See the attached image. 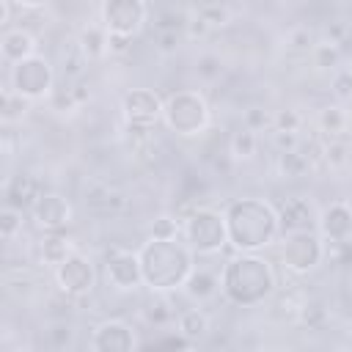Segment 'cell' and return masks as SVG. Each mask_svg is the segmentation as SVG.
Wrapping results in <instances>:
<instances>
[{"label":"cell","mask_w":352,"mask_h":352,"mask_svg":"<svg viewBox=\"0 0 352 352\" xmlns=\"http://www.w3.org/2000/svg\"><path fill=\"white\" fill-rule=\"evenodd\" d=\"M209 33H212V30H209L195 14H190V22H187V28H184V36H187V38H206Z\"/></svg>","instance_id":"47"},{"label":"cell","mask_w":352,"mask_h":352,"mask_svg":"<svg viewBox=\"0 0 352 352\" xmlns=\"http://www.w3.org/2000/svg\"><path fill=\"white\" fill-rule=\"evenodd\" d=\"M55 63L41 55L33 52L16 63L8 66V77H6V88L22 94L30 102H44L55 94Z\"/></svg>","instance_id":"6"},{"label":"cell","mask_w":352,"mask_h":352,"mask_svg":"<svg viewBox=\"0 0 352 352\" xmlns=\"http://www.w3.org/2000/svg\"><path fill=\"white\" fill-rule=\"evenodd\" d=\"M346 69H349V72H352V52H349V66H346Z\"/></svg>","instance_id":"53"},{"label":"cell","mask_w":352,"mask_h":352,"mask_svg":"<svg viewBox=\"0 0 352 352\" xmlns=\"http://www.w3.org/2000/svg\"><path fill=\"white\" fill-rule=\"evenodd\" d=\"M30 220L36 223V228L41 231H66L72 223H74V206L66 195L60 192H50L44 190L36 204L30 206Z\"/></svg>","instance_id":"13"},{"label":"cell","mask_w":352,"mask_h":352,"mask_svg":"<svg viewBox=\"0 0 352 352\" xmlns=\"http://www.w3.org/2000/svg\"><path fill=\"white\" fill-rule=\"evenodd\" d=\"M126 204H129L126 192L118 190L113 182L102 176H88L82 182V206L91 217H99V220L118 217L126 209Z\"/></svg>","instance_id":"11"},{"label":"cell","mask_w":352,"mask_h":352,"mask_svg":"<svg viewBox=\"0 0 352 352\" xmlns=\"http://www.w3.org/2000/svg\"><path fill=\"white\" fill-rule=\"evenodd\" d=\"M182 239L195 256H217L228 245L226 214L214 206H192L182 214Z\"/></svg>","instance_id":"4"},{"label":"cell","mask_w":352,"mask_h":352,"mask_svg":"<svg viewBox=\"0 0 352 352\" xmlns=\"http://www.w3.org/2000/svg\"><path fill=\"white\" fill-rule=\"evenodd\" d=\"M30 104H33L30 99H25L22 94H16V91L6 88V91H3V124H6V126H11V124L22 121V118L28 116Z\"/></svg>","instance_id":"35"},{"label":"cell","mask_w":352,"mask_h":352,"mask_svg":"<svg viewBox=\"0 0 352 352\" xmlns=\"http://www.w3.org/2000/svg\"><path fill=\"white\" fill-rule=\"evenodd\" d=\"M270 146H272V151H292V148H300V143H302V135L300 132H292V129H270Z\"/></svg>","instance_id":"42"},{"label":"cell","mask_w":352,"mask_h":352,"mask_svg":"<svg viewBox=\"0 0 352 352\" xmlns=\"http://www.w3.org/2000/svg\"><path fill=\"white\" fill-rule=\"evenodd\" d=\"M192 14L209 28V30H223L234 22V8L228 3H220V0H206L201 6L192 8Z\"/></svg>","instance_id":"29"},{"label":"cell","mask_w":352,"mask_h":352,"mask_svg":"<svg viewBox=\"0 0 352 352\" xmlns=\"http://www.w3.org/2000/svg\"><path fill=\"white\" fill-rule=\"evenodd\" d=\"M58 69H60V77L66 82H74V80H82L85 77V69H88V58L82 55L80 44H77V36L66 38L58 50Z\"/></svg>","instance_id":"25"},{"label":"cell","mask_w":352,"mask_h":352,"mask_svg":"<svg viewBox=\"0 0 352 352\" xmlns=\"http://www.w3.org/2000/svg\"><path fill=\"white\" fill-rule=\"evenodd\" d=\"M324 38H330V41H336V44H346L349 38H352V28L346 25V22H330L327 28H324Z\"/></svg>","instance_id":"45"},{"label":"cell","mask_w":352,"mask_h":352,"mask_svg":"<svg viewBox=\"0 0 352 352\" xmlns=\"http://www.w3.org/2000/svg\"><path fill=\"white\" fill-rule=\"evenodd\" d=\"M41 192H44V190H41V182H38L30 170H16V173L6 176V184H3L6 206L30 212V206L36 204V198H38Z\"/></svg>","instance_id":"17"},{"label":"cell","mask_w":352,"mask_h":352,"mask_svg":"<svg viewBox=\"0 0 352 352\" xmlns=\"http://www.w3.org/2000/svg\"><path fill=\"white\" fill-rule=\"evenodd\" d=\"M272 126H275V129L300 132V129H302V116H300L294 107H280V110L272 113Z\"/></svg>","instance_id":"44"},{"label":"cell","mask_w":352,"mask_h":352,"mask_svg":"<svg viewBox=\"0 0 352 352\" xmlns=\"http://www.w3.org/2000/svg\"><path fill=\"white\" fill-rule=\"evenodd\" d=\"M319 41L316 30L311 25H292L283 36V44L289 52H297V55H308L314 50V44Z\"/></svg>","instance_id":"32"},{"label":"cell","mask_w":352,"mask_h":352,"mask_svg":"<svg viewBox=\"0 0 352 352\" xmlns=\"http://www.w3.org/2000/svg\"><path fill=\"white\" fill-rule=\"evenodd\" d=\"M25 228V212L14 209V206H3L0 209V236L3 242H14Z\"/></svg>","instance_id":"38"},{"label":"cell","mask_w":352,"mask_h":352,"mask_svg":"<svg viewBox=\"0 0 352 352\" xmlns=\"http://www.w3.org/2000/svg\"><path fill=\"white\" fill-rule=\"evenodd\" d=\"M275 173L283 182H300L305 176H311L314 162L305 157L302 148H292V151H275V162H272Z\"/></svg>","instance_id":"24"},{"label":"cell","mask_w":352,"mask_h":352,"mask_svg":"<svg viewBox=\"0 0 352 352\" xmlns=\"http://www.w3.org/2000/svg\"><path fill=\"white\" fill-rule=\"evenodd\" d=\"M11 11H14V0H0V25L11 28Z\"/></svg>","instance_id":"49"},{"label":"cell","mask_w":352,"mask_h":352,"mask_svg":"<svg viewBox=\"0 0 352 352\" xmlns=\"http://www.w3.org/2000/svg\"><path fill=\"white\" fill-rule=\"evenodd\" d=\"M275 209H278V220H280V234L316 228V223H319V212L308 195H286Z\"/></svg>","instance_id":"14"},{"label":"cell","mask_w":352,"mask_h":352,"mask_svg":"<svg viewBox=\"0 0 352 352\" xmlns=\"http://www.w3.org/2000/svg\"><path fill=\"white\" fill-rule=\"evenodd\" d=\"M132 41H135V38H129V36H116V33H110V58L126 55V52L132 50Z\"/></svg>","instance_id":"46"},{"label":"cell","mask_w":352,"mask_h":352,"mask_svg":"<svg viewBox=\"0 0 352 352\" xmlns=\"http://www.w3.org/2000/svg\"><path fill=\"white\" fill-rule=\"evenodd\" d=\"M302 3H308V0H280V6H286V8H297Z\"/></svg>","instance_id":"51"},{"label":"cell","mask_w":352,"mask_h":352,"mask_svg":"<svg viewBox=\"0 0 352 352\" xmlns=\"http://www.w3.org/2000/svg\"><path fill=\"white\" fill-rule=\"evenodd\" d=\"M3 283H6V292L8 294L25 297L33 286H38V272L30 264H8L3 270Z\"/></svg>","instance_id":"28"},{"label":"cell","mask_w":352,"mask_h":352,"mask_svg":"<svg viewBox=\"0 0 352 352\" xmlns=\"http://www.w3.org/2000/svg\"><path fill=\"white\" fill-rule=\"evenodd\" d=\"M322 162L330 170H344L352 165V148L344 138H324L322 140Z\"/></svg>","instance_id":"31"},{"label":"cell","mask_w":352,"mask_h":352,"mask_svg":"<svg viewBox=\"0 0 352 352\" xmlns=\"http://www.w3.org/2000/svg\"><path fill=\"white\" fill-rule=\"evenodd\" d=\"M184 38L187 36L182 30H157V36H154V52L162 55V58H170V55H176L182 50Z\"/></svg>","instance_id":"40"},{"label":"cell","mask_w":352,"mask_h":352,"mask_svg":"<svg viewBox=\"0 0 352 352\" xmlns=\"http://www.w3.org/2000/svg\"><path fill=\"white\" fill-rule=\"evenodd\" d=\"M176 330L184 336V338H190L192 344H201L209 333H212V319H209V314L204 311V308H198V302L192 305V308H182L179 314H176Z\"/></svg>","instance_id":"23"},{"label":"cell","mask_w":352,"mask_h":352,"mask_svg":"<svg viewBox=\"0 0 352 352\" xmlns=\"http://www.w3.org/2000/svg\"><path fill=\"white\" fill-rule=\"evenodd\" d=\"M294 322H300V324L308 327V330H324L327 322H330V314H327L324 302H319V300H308V297H305V302H302V308H300V314H297Z\"/></svg>","instance_id":"34"},{"label":"cell","mask_w":352,"mask_h":352,"mask_svg":"<svg viewBox=\"0 0 352 352\" xmlns=\"http://www.w3.org/2000/svg\"><path fill=\"white\" fill-rule=\"evenodd\" d=\"M278 256L286 272L292 275H308L314 270H319L327 258V245L324 236L316 228H305V231H286L280 234V245H278Z\"/></svg>","instance_id":"7"},{"label":"cell","mask_w":352,"mask_h":352,"mask_svg":"<svg viewBox=\"0 0 352 352\" xmlns=\"http://www.w3.org/2000/svg\"><path fill=\"white\" fill-rule=\"evenodd\" d=\"M330 96L341 104L352 102V72L349 69H336L330 77Z\"/></svg>","instance_id":"41"},{"label":"cell","mask_w":352,"mask_h":352,"mask_svg":"<svg viewBox=\"0 0 352 352\" xmlns=\"http://www.w3.org/2000/svg\"><path fill=\"white\" fill-rule=\"evenodd\" d=\"M190 14H192V11H184V8L170 6V8H165V11H157L154 28H157V30H182V33H184V28H187V22H190Z\"/></svg>","instance_id":"39"},{"label":"cell","mask_w":352,"mask_h":352,"mask_svg":"<svg viewBox=\"0 0 352 352\" xmlns=\"http://www.w3.org/2000/svg\"><path fill=\"white\" fill-rule=\"evenodd\" d=\"M74 250H77V242L66 231H44V236L38 242V258L50 270H55L60 261H66Z\"/></svg>","instance_id":"21"},{"label":"cell","mask_w":352,"mask_h":352,"mask_svg":"<svg viewBox=\"0 0 352 352\" xmlns=\"http://www.w3.org/2000/svg\"><path fill=\"white\" fill-rule=\"evenodd\" d=\"M52 278H55V286H58V294H66L72 300H80L85 294L94 292L96 286V267L94 261L74 250L66 261H60L55 270H52Z\"/></svg>","instance_id":"9"},{"label":"cell","mask_w":352,"mask_h":352,"mask_svg":"<svg viewBox=\"0 0 352 352\" xmlns=\"http://www.w3.org/2000/svg\"><path fill=\"white\" fill-rule=\"evenodd\" d=\"M0 52H3V60L11 66V63L38 52V44H36V36L28 28H6L3 38H0Z\"/></svg>","instance_id":"20"},{"label":"cell","mask_w":352,"mask_h":352,"mask_svg":"<svg viewBox=\"0 0 352 352\" xmlns=\"http://www.w3.org/2000/svg\"><path fill=\"white\" fill-rule=\"evenodd\" d=\"M138 253L148 292L182 289L190 270L195 267V253L184 245V239H146Z\"/></svg>","instance_id":"3"},{"label":"cell","mask_w":352,"mask_h":352,"mask_svg":"<svg viewBox=\"0 0 352 352\" xmlns=\"http://www.w3.org/2000/svg\"><path fill=\"white\" fill-rule=\"evenodd\" d=\"M316 129H319L324 138H341V135L349 129V110H346L341 102L324 104V107L316 113Z\"/></svg>","instance_id":"26"},{"label":"cell","mask_w":352,"mask_h":352,"mask_svg":"<svg viewBox=\"0 0 352 352\" xmlns=\"http://www.w3.org/2000/svg\"><path fill=\"white\" fill-rule=\"evenodd\" d=\"M104 278L107 286L116 292H138L143 283V267H140V253L113 245L104 250Z\"/></svg>","instance_id":"10"},{"label":"cell","mask_w":352,"mask_h":352,"mask_svg":"<svg viewBox=\"0 0 352 352\" xmlns=\"http://www.w3.org/2000/svg\"><path fill=\"white\" fill-rule=\"evenodd\" d=\"M242 126L253 129V132H264L272 129V113L267 107H248L242 113Z\"/></svg>","instance_id":"43"},{"label":"cell","mask_w":352,"mask_h":352,"mask_svg":"<svg viewBox=\"0 0 352 352\" xmlns=\"http://www.w3.org/2000/svg\"><path fill=\"white\" fill-rule=\"evenodd\" d=\"M278 289L275 267L267 256L236 253L220 267V294L236 308H256Z\"/></svg>","instance_id":"1"},{"label":"cell","mask_w":352,"mask_h":352,"mask_svg":"<svg viewBox=\"0 0 352 352\" xmlns=\"http://www.w3.org/2000/svg\"><path fill=\"white\" fill-rule=\"evenodd\" d=\"M72 341H74V327H72V322H66V319H52V322L47 324V330H44V344H47L50 349H66V346H72Z\"/></svg>","instance_id":"37"},{"label":"cell","mask_w":352,"mask_h":352,"mask_svg":"<svg viewBox=\"0 0 352 352\" xmlns=\"http://www.w3.org/2000/svg\"><path fill=\"white\" fill-rule=\"evenodd\" d=\"M52 0H14L16 8H25V11H41L44 6H50Z\"/></svg>","instance_id":"50"},{"label":"cell","mask_w":352,"mask_h":352,"mask_svg":"<svg viewBox=\"0 0 352 352\" xmlns=\"http://www.w3.org/2000/svg\"><path fill=\"white\" fill-rule=\"evenodd\" d=\"M165 99L154 88H129L121 96V116L126 124H140V126H157L162 121Z\"/></svg>","instance_id":"12"},{"label":"cell","mask_w":352,"mask_h":352,"mask_svg":"<svg viewBox=\"0 0 352 352\" xmlns=\"http://www.w3.org/2000/svg\"><path fill=\"white\" fill-rule=\"evenodd\" d=\"M182 292H184L187 300H192L198 305L214 300L220 294V270L217 267H206V264L192 267L187 280L182 283Z\"/></svg>","instance_id":"18"},{"label":"cell","mask_w":352,"mask_h":352,"mask_svg":"<svg viewBox=\"0 0 352 352\" xmlns=\"http://www.w3.org/2000/svg\"><path fill=\"white\" fill-rule=\"evenodd\" d=\"M192 72H195V77H198L201 82H217V80L223 77L226 66H223V58L209 50V52H201V55L195 58Z\"/></svg>","instance_id":"33"},{"label":"cell","mask_w":352,"mask_h":352,"mask_svg":"<svg viewBox=\"0 0 352 352\" xmlns=\"http://www.w3.org/2000/svg\"><path fill=\"white\" fill-rule=\"evenodd\" d=\"M316 231L324 236V242H346L352 239V204L349 201H330L319 212Z\"/></svg>","instance_id":"16"},{"label":"cell","mask_w":352,"mask_h":352,"mask_svg":"<svg viewBox=\"0 0 352 352\" xmlns=\"http://www.w3.org/2000/svg\"><path fill=\"white\" fill-rule=\"evenodd\" d=\"M258 148H261V138L248 126H239L228 138V157L234 162H253L258 157Z\"/></svg>","instance_id":"27"},{"label":"cell","mask_w":352,"mask_h":352,"mask_svg":"<svg viewBox=\"0 0 352 352\" xmlns=\"http://www.w3.org/2000/svg\"><path fill=\"white\" fill-rule=\"evenodd\" d=\"M99 22L116 36L135 38L148 22V6L146 0H102Z\"/></svg>","instance_id":"8"},{"label":"cell","mask_w":352,"mask_h":352,"mask_svg":"<svg viewBox=\"0 0 352 352\" xmlns=\"http://www.w3.org/2000/svg\"><path fill=\"white\" fill-rule=\"evenodd\" d=\"M66 85L72 88V94H74V99H77L80 107L91 99V88H88V82H85V77H82V80H74V82H66Z\"/></svg>","instance_id":"48"},{"label":"cell","mask_w":352,"mask_h":352,"mask_svg":"<svg viewBox=\"0 0 352 352\" xmlns=\"http://www.w3.org/2000/svg\"><path fill=\"white\" fill-rule=\"evenodd\" d=\"M77 44L88 58V63H99L110 55V30L102 22H85L77 30Z\"/></svg>","instance_id":"19"},{"label":"cell","mask_w":352,"mask_h":352,"mask_svg":"<svg viewBox=\"0 0 352 352\" xmlns=\"http://www.w3.org/2000/svg\"><path fill=\"white\" fill-rule=\"evenodd\" d=\"M182 236V214H157L148 223V239H179Z\"/></svg>","instance_id":"36"},{"label":"cell","mask_w":352,"mask_h":352,"mask_svg":"<svg viewBox=\"0 0 352 352\" xmlns=\"http://www.w3.org/2000/svg\"><path fill=\"white\" fill-rule=\"evenodd\" d=\"M162 121L179 138H198L209 126L212 110H209L204 94L184 88V91H173L165 96Z\"/></svg>","instance_id":"5"},{"label":"cell","mask_w":352,"mask_h":352,"mask_svg":"<svg viewBox=\"0 0 352 352\" xmlns=\"http://www.w3.org/2000/svg\"><path fill=\"white\" fill-rule=\"evenodd\" d=\"M308 58H311V63H314L316 72H336V69H341L344 47L336 44V41H330V38H319L314 44V50L308 52Z\"/></svg>","instance_id":"30"},{"label":"cell","mask_w":352,"mask_h":352,"mask_svg":"<svg viewBox=\"0 0 352 352\" xmlns=\"http://www.w3.org/2000/svg\"><path fill=\"white\" fill-rule=\"evenodd\" d=\"M176 314H179V311L173 308V302H170V297H168L165 292H151V294L140 302V319H143L148 327H154V330L173 324V322H176Z\"/></svg>","instance_id":"22"},{"label":"cell","mask_w":352,"mask_h":352,"mask_svg":"<svg viewBox=\"0 0 352 352\" xmlns=\"http://www.w3.org/2000/svg\"><path fill=\"white\" fill-rule=\"evenodd\" d=\"M223 214L228 228V245L236 253H258L280 236L278 209L264 198L256 195L234 198L223 209Z\"/></svg>","instance_id":"2"},{"label":"cell","mask_w":352,"mask_h":352,"mask_svg":"<svg viewBox=\"0 0 352 352\" xmlns=\"http://www.w3.org/2000/svg\"><path fill=\"white\" fill-rule=\"evenodd\" d=\"M135 346V327L124 319H104L91 336V349L96 352H129Z\"/></svg>","instance_id":"15"},{"label":"cell","mask_w":352,"mask_h":352,"mask_svg":"<svg viewBox=\"0 0 352 352\" xmlns=\"http://www.w3.org/2000/svg\"><path fill=\"white\" fill-rule=\"evenodd\" d=\"M346 289L352 292V270H349V275H346Z\"/></svg>","instance_id":"52"}]
</instances>
